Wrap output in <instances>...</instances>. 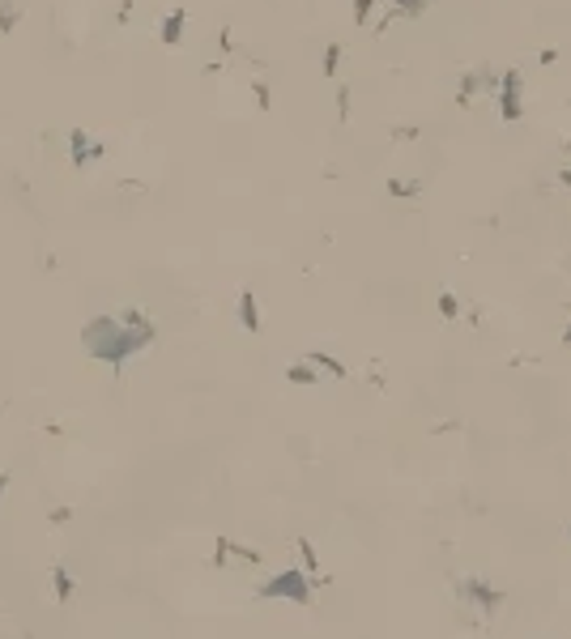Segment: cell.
Segmentation results:
<instances>
[{"label":"cell","mask_w":571,"mask_h":639,"mask_svg":"<svg viewBox=\"0 0 571 639\" xmlns=\"http://www.w3.org/2000/svg\"><path fill=\"white\" fill-rule=\"evenodd\" d=\"M495 98H499V120H507V124H516V120H521V73H516V69H507V73L499 77Z\"/></svg>","instance_id":"6da1fadb"},{"label":"cell","mask_w":571,"mask_h":639,"mask_svg":"<svg viewBox=\"0 0 571 639\" xmlns=\"http://www.w3.org/2000/svg\"><path fill=\"white\" fill-rule=\"evenodd\" d=\"M265 597H290V601H298V605H307V579H303V571H282L277 579H269L265 589H261Z\"/></svg>","instance_id":"7a4b0ae2"},{"label":"cell","mask_w":571,"mask_h":639,"mask_svg":"<svg viewBox=\"0 0 571 639\" xmlns=\"http://www.w3.org/2000/svg\"><path fill=\"white\" fill-rule=\"evenodd\" d=\"M460 597H469L482 614H495V610L503 605V593H499V589H490L486 579H465V584H460Z\"/></svg>","instance_id":"3957f363"},{"label":"cell","mask_w":571,"mask_h":639,"mask_svg":"<svg viewBox=\"0 0 571 639\" xmlns=\"http://www.w3.org/2000/svg\"><path fill=\"white\" fill-rule=\"evenodd\" d=\"M439 311H443L448 320H456V311H460V307H456V294H439Z\"/></svg>","instance_id":"277c9868"},{"label":"cell","mask_w":571,"mask_h":639,"mask_svg":"<svg viewBox=\"0 0 571 639\" xmlns=\"http://www.w3.org/2000/svg\"><path fill=\"white\" fill-rule=\"evenodd\" d=\"M474 90H478V73H469V77L460 81V102H465V98H474Z\"/></svg>","instance_id":"5b68a950"},{"label":"cell","mask_w":571,"mask_h":639,"mask_svg":"<svg viewBox=\"0 0 571 639\" xmlns=\"http://www.w3.org/2000/svg\"><path fill=\"white\" fill-rule=\"evenodd\" d=\"M388 188H392L397 196H418V184H397V179H392Z\"/></svg>","instance_id":"8992f818"},{"label":"cell","mask_w":571,"mask_h":639,"mask_svg":"<svg viewBox=\"0 0 571 639\" xmlns=\"http://www.w3.org/2000/svg\"><path fill=\"white\" fill-rule=\"evenodd\" d=\"M243 320H247V329H256V307H252V294H243Z\"/></svg>","instance_id":"52a82bcc"},{"label":"cell","mask_w":571,"mask_h":639,"mask_svg":"<svg viewBox=\"0 0 571 639\" xmlns=\"http://www.w3.org/2000/svg\"><path fill=\"white\" fill-rule=\"evenodd\" d=\"M563 184H567V188H571V171H563Z\"/></svg>","instance_id":"ba28073f"},{"label":"cell","mask_w":571,"mask_h":639,"mask_svg":"<svg viewBox=\"0 0 571 639\" xmlns=\"http://www.w3.org/2000/svg\"><path fill=\"white\" fill-rule=\"evenodd\" d=\"M567 537H571V524H567Z\"/></svg>","instance_id":"9c48e42d"}]
</instances>
